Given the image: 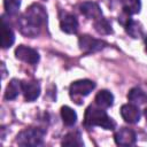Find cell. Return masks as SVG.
<instances>
[{"label": "cell", "instance_id": "obj_1", "mask_svg": "<svg viewBox=\"0 0 147 147\" xmlns=\"http://www.w3.org/2000/svg\"><path fill=\"white\" fill-rule=\"evenodd\" d=\"M47 23V13L39 3H32L25 13L18 18L17 25L22 34L26 37H37L41 28Z\"/></svg>", "mask_w": 147, "mask_h": 147}, {"label": "cell", "instance_id": "obj_2", "mask_svg": "<svg viewBox=\"0 0 147 147\" xmlns=\"http://www.w3.org/2000/svg\"><path fill=\"white\" fill-rule=\"evenodd\" d=\"M84 125L86 127L92 126H100L105 130H114L116 127L115 121L107 115V113L103 110V108L90 106L87 107L84 116Z\"/></svg>", "mask_w": 147, "mask_h": 147}, {"label": "cell", "instance_id": "obj_3", "mask_svg": "<svg viewBox=\"0 0 147 147\" xmlns=\"http://www.w3.org/2000/svg\"><path fill=\"white\" fill-rule=\"evenodd\" d=\"M45 130L40 127H28L21 131L16 137L20 146H40L44 142Z\"/></svg>", "mask_w": 147, "mask_h": 147}, {"label": "cell", "instance_id": "obj_4", "mask_svg": "<svg viewBox=\"0 0 147 147\" xmlns=\"http://www.w3.org/2000/svg\"><path fill=\"white\" fill-rule=\"evenodd\" d=\"M95 88V83L90 80V79H80L76 80L70 85V96L71 99L77 102L78 105L80 103V100L88 95Z\"/></svg>", "mask_w": 147, "mask_h": 147}, {"label": "cell", "instance_id": "obj_5", "mask_svg": "<svg viewBox=\"0 0 147 147\" xmlns=\"http://www.w3.org/2000/svg\"><path fill=\"white\" fill-rule=\"evenodd\" d=\"M78 45L84 53H94V52L101 51L106 46V42L100 39L92 38L88 34H83L78 39Z\"/></svg>", "mask_w": 147, "mask_h": 147}, {"label": "cell", "instance_id": "obj_6", "mask_svg": "<svg viewBox=\"0 0 147 147\" xmlns=\"http://www.w3.org/2000/svg\"><path fill=\"white\" fill-rule=\"evenodd\" d=\"M15 56L16 59L29 64H37L39 61V53L36 49L24 45H20L15 49Z\"/></svg>", "mask_w": 147, "mask_h": 147}, {"label": "cell", "instance_id": "obj_7", "mask_svg": "<svg viewBox=\"0 0 147 147\" xmlns=\"http://www.w3.org/2000/svg\"><path fill=\"white\" fill-rule=\"evenodd\" d=\"M114 139H115V142L119 146H131L136 142L137 137L133 130L127 127H122L115 133Z\"/></svg>", "mask_w": 147, "mask_h": 147}, {"label": "cell", "instance_id": "obj_8", "mask_svg": "<svg viewBox=\"0 0 147 147\" xmlns=\"http://www.w3.org/2000/svg\"><path fill=\"white\" fill-rule=\"evenodd\" d=\"M121 115H122L123 119L130 124H134V123L139 122L140 116H141L138 106L133 105V103L123 105L121 108Z\"/></svg>", "mask_w": 147, "mask_h": 147}, {"label": "cell", "instance_id": "obj_9", "mask_svg": "<svg viewBox=\"0 0 147 147\" xmlns=\"http://www.w3.org/2000/svg\"><path fill=\"white\" fill-rule=\"evenodd\" d=\"M22 92H23L25 100L29 102H32L40 94V85H39V83H37L34 80L22 82Z\"/></svg>", "mask_w": 147, "mask_h": 147}, {"label": "cell", "instance_id": "obj_10", "mask_svg": "<svg viewBox=\"0 0 147 147\" xmlns=\"http://www.w3.org/2000/svg\"><path fill=\"white\" fill-rule=\"evenodd\" d=\"M79 9H80V13L85 17L94 20V21L102 16V11H101L99 5L93 2V1H85V2H83L80 5Z\"/></svg>", "mask_w": 147, "mask_h": 147}, {"label": "cell", "instance_id": "obj_11", "mask_svg": "<svg viewBox=\"0 0 147 147\" xmlns=\"http://www.w3.org/2000/svg\"><path fill=\"white\" fill-rule=\"evenodd\" d=\"M60 28L68 34L76 33L78 30V21L72 14H64L60 21Z\"/></svg>", "mask_w": 147, "mask_h": 147}, {"label": "cell", "instance_id": "obj_12", "mask_svg": "<svg viewBox=\"0 0 147 147\" xmlns=\"http://www.w3.org/2000/svg\"><path fill=\"white\" fill-rule=\"evenodd\" d=\"M15 41V34L10 29L9 24H7L6 18L2 17V25H1V47L8 48Z\"/></svg>", "mask_w": 147, "mask_h": 147}, {"label": "cell", "instance_id": "obj_13", "mask_svg": "<svg viewBox=\"0 0 147 147\" xmlns=\"http://www.w3.org/2000/svg\"><path fill=\"white\" fill-rule=\"evenodd\" d=\"M95 105L100 108H109L114 103V95L107 90H101L95 95Z\"/></svg>", "mask_w": 147, "mask_h": 147}, {"label": "cell", "instance_id": "obj_14", "mask_svg": "<svg viewBox=\"0 0 147 147\" xmlns=\"http://www.w3.org/2000/svg\"><path fill=\"white\" fill-rule=\"evenodd\" d=\"M22 92V82L18 79H11L10 83L6 87L5 92V99L6 100H14L17 98V95Z\"/></svg>", "mask_w": 147, "mask_h": 147}, {"label": "cell", "instance_id": "obj_15", "mask_svg": "<svg viewBox=\"0 0 147 147\" xmlns=\"http://www.w3.org/2000/svg\"><path fill=\"white\" fill-rule=\"evenodd\" d=\"M127 99L133 105H144L147 102V94L139 87H133L127 93Z\"/></svg>", "mask_w": 147, "mask_h": 147}, {"label": "cell", "instance_id": "obj_16", "mask_svg": "<svg viewBox=\"0 0 147 147\" xmlns=\"http://www.w3.org/2000/svg\"><path fill=\"white\" fill-rule=\"evenodd\" d=\"M62 145L63 146H77V147H82L84 146V142L82 140L80 133L78 131H72L69 132L64 136L63 140H62Z\"/></svg>", "mask_w": 147, "mask_h": 147}, {"label": "cell", "instance_id": "obj_17", "mask_svg": "<svg viewBox=\"0 0 147 147\" xmlns=\"http://www.w3.org/2000/svg\"><path fill=\"white\" fill-rule=\"evenodd\" d=\"M61 117H62V121L63 123L67 125V126H72L76 121H77V114L76 111L68 107V106H63L61 108Z\"/></svg>", "mask_w": 147, "mask_h": 147}, {"label": "cell", "instance_id": "obj_18", "mask_svg": "<svg viewBox=\"0 0 147 147\" xmlns=\"http://www.w3.org/2000/svg\"><path fill=\"white\" fill-rule=\"evenodd\" d=\"M94 29L100 34H110L113 32L111 24L109 23L108 20L103 18L102 16L94 21Z\"/></svg>", "mask_w": 147, "mask_h": 147}, {"label": "cell", "instance_id": "obj_19", "mask_svg": "<svg viewBox=\"0 0 147 147\" xmlns=\"http://www.w3.org/2000/svg\"><path fill=\"white\" fill-rule=\"evenodd\" d=\"M123 10L126 11L130 15L138 14L141 8V2L140 0H121Z\"/></svg>", "mask_w": 147, "mask_h": 147}, {"label": "cell", "instance_id": "obj_20", "mask_svg": "<svg viewBox=\"0 0 147 147\" xmlns=\"http://www.w3.org/2000/svg\"><path fill=\"white\" fill-rule=\"evenodd\" d=\"M125 31L132 37V38H139L142 36V26L139 22H136L131 20L125 26Z\"/></svg>", "mask_w": 147, "mask_h": 147}, {"label": "cell", "instance_id": "obj_21", "mask_svg": "<svg viewBox=\"0 0 147 147\" xmlns=\"http://www.w3.org/2000/svg\"><path fill=\"white\" fill-rule=\"evenodd\" d=\"M21 6L20 0H3V7L8 15H16Z\"/></svg>", "mask_w": 147, "mask_h": 147}, {"label": "cell", "instance_id": "obj_22", "mask_svg": "<svg viewBox=\"0 0 147 147\" xmlns=\"http://www.w3.org/2000/svg\"><path fill=\"white\" fill-rule=\"evenodd\" d=\"M145 117H146V119H147V109H145Z\"/></svg>", "mask_w": 147, "mask_h": 147}, {"label": "cell", "instance_id": "obj_23", "mask_svg": "<svg viewBox=\"0 0 147 147\" xmlns=\"http://www.w3.org/2000/svg\"><path fill=\"white\" fill-rule=\"evenodd\" d=\"M145 44H146V52H147V38H146V41H145Z\"/></svg>", "mask_w": 147, "mask_h": 147}]
</instances>
